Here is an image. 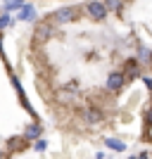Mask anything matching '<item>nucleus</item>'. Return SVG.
<instances>
[{"label": "nucleus", "instance_id": "1", "mask_svg": "<svg viewBox=\"0 0 152 159\" xmlns=\"http://www.w3.org/2000/svg\"><path fill=\"white\" fill-rule=\"evenodd\" d=\"M50 19L57 24V26H67V24H71V21L79 19V7L74 5H64V7H57L53 12V17Z\"/></svg>", "mask_w": 152, "mask_h": 159}, {"label": "nucleus", "instance_id": "2", "mask_svg": "<svg viewBox=\"0 0 152 159\" xmlns=\"http://www.w3.org/2000/svg\"><path fill=\"white\" fill-rule=\"evenodd\" d=\"M55 36V26L50 24V21H40L38 26H36V31H33V40L38 43V45H43V43H48V40Z\"/></svg>", "mask_w": 152, "mask_h": 159}, {"label": "nucleus", "instance_id": "3", "mask_svg": "<svg viewBox=\"0 0 152 159\" xmlns=\"http://www.w3.org/2000/svg\"><path fill=\"white\" fill-rule=\"evenodd\" d=\"M86 14L90 17L93 21H105V19H107V14H109V12L105 10V5H102L100 0H90V2L86 5Z\"/></svg>", "mask_w": 152, "mask_h": 159}, {"label": "nucleus", "instance_id": "4", "mask_svg": "<svg viewBox=\"0 0 152 159\" xmlns=\"http://www.w3.org/2000/svg\"><path fill=\"white\" fill-rule=\"evenodd\" d=\"M124 86H126V79H124L121 71H112L109 76H107V81H105V88L109 90V93H119Z\"/></svg>", "mask_w": 152, "mask_h": 159}, {"label": "nucleus", "instance_id": "5", "mask_svg": "<svg viewBox=\"0 0 152 159\" xmlns=\"http://www.w3.org/2000/svg\"><path fill=\"white\" fill-rule=\"evenodd\" d=\"M83 121H86V124H90V126H98V124H102V121H105V114H102V109H100V107H88L86 112H83Z\"/></svg>", "mask_w": 152, "mask_h": 159}, {"label": "nucleus", "instance_id": "6", "mask_svg": "<svg viewBox=\"0 0 152 159\" xmlns=\"http://www.w3.org/2000/svg\"><path fill=\"white\" fill-rule=\"evenodd\" d=\"M17 19L19 21H36V7L31 2H24V5L17 10Z\"/></svg>", "mask_w": 152, "mask_h": 159}, {"label": "nucleus", "instance_id": "7", "mask_svg": "<svg viewBox=\"0 0 152 159\" xmlns=\"http://www.w3.org/2000/svg\"><path fill=\"white\" fill-rule=\"evenodd\" d=\"M121 74H124L126 81H128V79H138V76H140V64H138V60H136V57L126 60V71H121Z\"/></svg>", "mask_w": 152, "mask_h": 159}, {"label": "nucleus", "instance_id": "8", "mask_svg": "<svg viewBox=\"0 0 152 159\" xmlns=\"http://www.w3.org/2000/svg\"><path fill=\"white\" fill-rule=\"evenodd\" d=\"M40 133H43V126H40L38 121H33V124L26 126V131H24V140H33V143H36V140L40 138Z\"/></svg>", "mask_w": 152, "mask_h": 159}, {"label": "nucleus", "instance_id": "9", "mask_svg": "<svg viewBox=\"0 0 152 159\" xmlns=\"http://www.w3.org/2000/svg\"><path fill=\"white\" fill-rule=\"evenodd\" d=\"M136 60H138L140 66H152V50H150V48H145V45H140L138 48V57H136Z\"/></svg>", "mask_w": 152, "mask_h": 159}, {"label": "nucleus", "instance_id": "10", "mask_svg": "<svg viewBox=\"0 0 152 159\" xmlns=\"http://www.w3.org/2000/svg\"><path fill=\"white\" fill-rule=\"evenodd\" d=\"M105 147H109L114 152H126V143L119 138H105Z\"/></svg>", "mask_w": 152, "mask_h": 159}, {"label": "nucleus", "instance_id": "11", "mask_svg": "<svg viewBox=\"0 0 152 159\" xmlns=\"http://www.w3.org/2000/svg\"><path fill=\"white\" fill-rule=\"evenodd\" d=\"M24 2H26V0H5V2H2V10H5V14H10V12H14V10H19Z\"/></svg>", "mask_w": 152, "mask_h": 159}, {"label": "nucleus", "instance_id": "12", "mask_svg": "<svg viewBox=\"0 0 152 159\" xmlns=\"http://www.w3.org/2000/svg\"><path fill=\"white\" fill-rule=\"evenodd\" d=\"M102 5H105L107 12H119L121 7H124V0H105Z\"/></svg>", "mask_w": 152, "mask_h": 159}, {"label": "nucleus", "instance_id": "13", "mask_svg": "<svg viewBox=\"0 0 152 159\" xmlns=\"http://www.w3.org/2000/svg\"><path fill=\"white\" fill-rule=\"evenodd\" d=\"M60 90H62V93H64V90H67V93H76V90H79V79H71V81H67V83L60 88Z\"/></svg>", "mask_w": 152, "mask_h": 159}, {"label": "nucleus", "instance_id": "14", "mask_svg": "<svg viewBox=\"0 0 152 159\" xmlns=\"http://www.w3.org/2000/svg\"><path fill=\"white\" fill-rule=\"evenodd\" d=\"M12 17H10V14H5V12H2V14H0V31H2V29H7V26H10V24H12Z\"/></svg>", "mask_w": 152, "mask_h": 159}, {"label": "nucleus", "instance_id": "15", "mask_svg": "<svg viewBox=\"0 0 152 159\" xmlns=\"http://www.w3.org/2000/svg\"><path fill=\"white\" fill-rule=\"evenodd\" d=\"M33 150H36V152H45V150H48V140L38 138L36 143H33Z\"/></svg>", "mask_w": 152, "mask_h": 159}, {"label": "nucleus", "instance_id": "16", "mask_svg": "<svg viewBox=\"0 0 152 159\" xmlns=\"http://www.w3.org/2000/svg\"><path fill=\"white\" fill-rule=\"evenodd\" d=\"M143 83L147 86V90H152V79H150V76H145V79H143Z\"/></svg>", "mask_w": 152, "mask_h": 159}, {"label": "nucleus", "instance_id": "17", "mask_svg": "<svg viewBox=\"0 0 152 159\" xmlns=\"http://www.w3.org/2000/svg\"><path fill=\"white\" fill-rule=\"evenodd\" d=\"M95 159H107V157H105V152H98V154H95Z\"/></svg>", "mask_w": 152, "mask_h": 159}, {"label": "nucleus", "instance_id": "18", "mask_svg": "<svg viewBox=\"0 0 152 159\" xmlns=\"http://www.w3.org/2000/svg\"><path fill=\"white\" fill-rule=\"evenodd\" d=\"M0 159H5V152H2V150H0Z\"/></svg>", "mask_w": 152, "mask_h": 159}]
</instances>
